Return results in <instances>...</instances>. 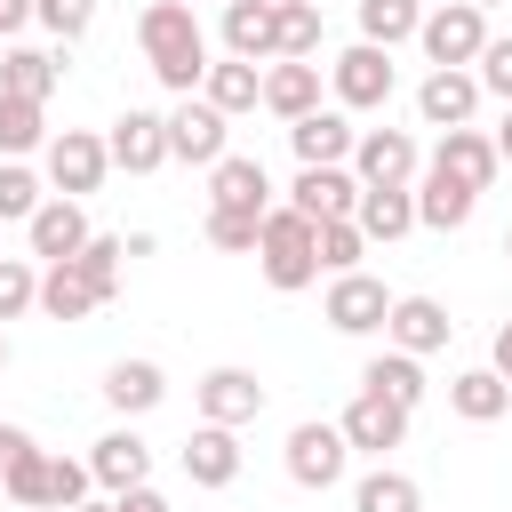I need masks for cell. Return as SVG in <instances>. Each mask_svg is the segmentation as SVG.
Here are the masks:
<instances>
[{
    "label": "cell",
    "mask_w": 512,
    "mask_h": 512,
    "mask_svg": "<svg viewBox=\"0 0 512 512\" xmlns=\"http://www.w3.org/2000/svg\"><path fill=\"white\" fill-rule=\"evenodd\" d=\"M136 48H144V64H152L160 88L200 96V80H208V32H200L192 0H152L136 16Z\"/></svg>",
    "instance_id": "1"
},
{
    "label": "cell",
    "mask_w": 512,
    "mask_h": 512,
    "mask_svg": "<svg viewBox=\"0 0 512 512\" xmlns=\"http://www.w3.org/2000/svg\"><path fill=\"white\" fill-rule=\"evenodd\" d=\"M256 264L280 296L312 288L320 280V248H312V216L304 208H264V240H256Z\"/></svg>",
    "instance_id": "2"
},
{
    "label": "cell",
    "mask_w": 512,
    "mask_h": 512,
    "mask_svg": "<svg viewBox=\"0 0 512 512\" xmlns=\"http://www.w3.org/2000/svg\"><path fill=\"white\" fill-rule=\"evenodd\" d=\"M328 88H336V104H344V112H376V104H392V88H400V64H392V48H376V40H352V48L328 64Z\"/></svg>",
    "instance_id": "3"
},
{
    "label": "cell",
    "mask_w": 512,
    "mask_h": 512,
    "mask_svg": "<svg viewBox=\"0 0 512 512\" xmlns=\"http://www.w3.org/2000/svg\"><path fill=\"white\" fill-rule=\"evenodd\" d=\"M104 168H112V144L88 136V128H64V136L40 144V176H48V192H64V200H88V192L104 184Z\"/></svg>",
    "instance_id": "4"
},
{
    "label": "cell",
    "mask_w": 512,
    "mask_h": 512,
    "mask_svg": "<svg viewBox=\"0 0 512 512\" xmlns=\"http://www.w3.org/2000/svg\"><path fill=\"white\" fill-rule=\"evenodd\" d=\"M488 40H496V32H488V8H472V0H448V8H432V16L416 24V48H424L432 64H480Z\"/></svg>",
    "instance_id": "5"
},
{
    "label": "cell",
    "mask_w": 512,
    "mask_h": 512,
    "mask_svg": "<svg viewBox=\"0 0 512 512\" xmlns=\"http://www.w3.org/2000/svg\"><path fill=\"white\" fill-rule=\"evenodd\" d=\"M320 320H328L336 336H376V328L392 320V288H384L376 272H336V280H328Z\"/></svg>",
    "instance_id": "6"
},
{
    "label": "cell",
    "mask_w": 512,
    "mask_h": 512,
    "mask_svg": "<svg viewBox=\"0 0 512 512\" xmlns=\"http://www.w3.org/2000/svg\"><path fill=\"white\" fill-rule=\"evenodd\" d=\"M344 464H352L344 424H296V432H288V480H296V488L328 496V488L344 480Z\"/></svg>",
    "instance_id": "7"
},
{
    "label": "cell",
    "mask_w": 512,
    "mask_h": 512,
    "mask_svg": "<svg viewBox=\"0 0 512 512\" xmlns=\"http://www.w3.org/2000/svg\"><path fill=\"white\" fill-rule=\"evenodd\" d=\"M480 96H488V88H480L472 64H432L424 88H416V120H424V128H472Z\"/></svg>",
    "instance_id": "8"
},
{
    "label": "cell",
    "mask_w": 512,
    "mask_h": 512,
    "mask_svg": "<svg viewBox=\"0 0 512 512\" xmlns=\"http://www.w3.org/2000/svg\"><path fill=\"white\" fill-rule=\"evenodd\" d=\"M192 400H200V424H256L264 416V376L256 368H208L200 384H192Z\"/></svg>",
    "instance_id": "9"
},
{
    "label": "cell",
    "mask_w": 512,
    "mask_h": 512,
    "mask_svg": "<svg viewBox=\"0 0 512 512\" xmlns=\"http://www.w3.org/2000/svg\"><path fill=\"white\" fill-rule=\"evenodd\" d=\"M224 112L208 104V96H184L176 112H168V160H192V168H216L224 160Z\"/></svg>",
    "instance_id": "10"
},
{
    "label": "cell",
    "mask_w": 512,
    "mask_h": 512,
    "mask_svg": "<svg viewBox=\"0 0 512 512\" xmlns=\"http://www.w3.org/2000/svg\"><path fill=\"white\" fill-rule=\"evenodd\" d=\"M288 144H296V168H344L352 160V144H360V128H352V112L336 104H320V112H304V120H288Z\"/></svg>",
    "instance_id": "11"
},
{
    "label": "cell",
    "mask_w": 512,
    "mask_h": 512,
    "mask_svg": "<svg viewBox=\"0 0 512 512\" xmlns=\"http://www.w3.org/2000/svg\"><path fill=\"white\" fill-rule=\"evenodd\" d=\"M416 168H424V152H416L408 128H360V144H352L360 184H416Z\"/></svg>",
    "instance_id": "12"
},
{
    "label": "cell",
    "mask_w": 512,
    "mask_h": 512,
    "mask_svg": "<svg viewBox=\"0 0 512 512\" xmlns=\"http://www.w3.org/2000/svg\"><path fill=\"white\" fill-rule=\"evenodd\" d=\"M112 168H128V176H152L160 160H168V112H144V104H128L120 120H112Z\"/></svg>",
    "instance_id": "13"
},
{
    "label": "cell",
    "mask_w": 512,
    "mask_h": 512,
    "mask_svg": "<svg viewBox=\"0 0 512 512\" xmlns=\"http://www.w3.org/2000/svg\"><path fill=\"white\" fill-rule=\"evenodd\" d=\"M456 336V320H448V304L440 296H392V320H384V344H400V352H416V360H432L440 344Z\"/></svg>",
    "instance_id": "14"
},
{
    "label": "cell",
    "mask_w": 512,
    "mask_h": 512,
    "mask_svg": "<svg viewBox=\"0 0 512 512\" xmlns=\"http://www.w3.org/2000/svg\"><path fill=\"white\" fill-rule=\"evenodd\" d=\"M24 240H32V256H40V264H64V256H80V248H88V208H80V200H64V192H48V200H40V216L24 224Z\"/></svg>",
    "instance_id": "15"
},
{
    "label": "cell",
    "mask_w": 512,
    "mask_h": 512,
    "mask_svg": "<svg viewBox=\"0 0 512 512\" xmlns=\"http://www.w3.org/2000/svg\"><path fill=\"white\" fill-rule=\"evenodd\" d=\"M360 176L352 168H296V184H288V208H304L312 224L320 216H360Z\"/></svg>",
    "instance_id": "16"
},
{
    "label": "cell",
    "mask_w": 512,
    "mask_h": 512,
    "mask_svg": "<svg viewBox=\"0 0 512 512\" xmlns=\"http://www.w3.org/2000/svg\"><path fill=\"white\" fill-rule=\"evenodd\" d=\"M336 424H344V440H352L360 456H384V448H400V440H408V408H400V400H384V392H360Z\"/></svg>",
    "instance_id": "17"
},
{
    "label": "cell",
    "mask_w": 512,
    "mask_h": 512,
    "mask_svg": "<svg viewBox=\"0 0 512 512\" xmlns=\"http://www.w3.org/2000/svg\"><path fill=\"white\" fill-rule=\"evenodd\" d=\"M224 56H240V64L280 56V8L272 0H224Z\"/></svg>",
    "instance_id": "18"
},
{
    "label": "cell",
    "mask_w": 512,
    "mask_h": 512,
    "mask_svg": "<svg viewBox=\"0 0 512 512\" xmlns=\"http://www.w3.org/2000/svg\"><path fill=\"white\" fill-rule=\"evenodd\" d=\"M264 112H272V120L320 112V64H312V56H272V72H264Z\"/></svg>",
    "instance_id": "19"
},
{
    "label": "cell",
    "mask_w": 512,
    "mask_h": 512,
    "mask_svg": "<svg viewBox=\"0 0 512 512\" xmlns=\"http://www.w3.org/2000/svg\"><path fill=\"white\" fill-rule=\"evenodd\" d=\"M432 168H440V176H456V184H472V192H488L504 160H496V136H480V128H440Z\"/></svg>",
    "instance_id": "20"
},
{
    "label": "cell",
    "mask_w": 512,
    "mask_h": 512,
    "mask_svg": "<svg viewBox=\"0 0 512 512\" xmlns=\"http://www.w3.org/2000/svg\"><path fill=\"white\" fill-rule=\"evenodd\" d=\"M208 208H272V176H264V160L256 152H224L216 168H208Z\"/></svg>",
    "instance_id": "21"
},
{
    "label": "cell",
    "mask_w": 512,
    "mask_h": 512,
    "mask_svg": "<svg viewBox=\"0 0 512 512\" xmlns=\"http://www.w3.org/2000/svg\"><path fill=\"white\" fill-rule=\"evenodd\" d=\"M88 472H96V488H104V496H128V488H144V480H152V448H144L136 432H104V440L88 448Z\"/></svg>",
    "instance_id": "22"
},
{
    "label": "cell",
    "mask_w": 512,
    "mask_h": 512,
    "mask_svg": "<svg viewBox=\"0 0 512 512\" xmlns=\"http://www.w3.org/2000/svg\"><path fill=\"white\" fill-rule=\"evenodd\" d=\"M184 480L192 488H232L240 480V432L232 424H200L184 440Z\"/></svg>",
    "instance_id": "23"
},
{
    "label": "cell",
    "mask_w": 512,
    "mask_h": 512,
    "mask_svg": "<svg viewBox=\"0 0 512 512\" xmlns=\"http://www.w3.org/2000/svg\"><path fill=\"white\" fill-rule=\"evenodd\" d=\"M472 208H480V192H472V184H456V176L424 168V184H416V224H432V232H464V224H472Z\"/></svg>",
    "instance_id": "24"
},
{
    "label": "cell",
    "mask_w": 512,
    "mask_h": 512,
    "mask_svg": "<svg viewBox=\"0 0 512 512\" xmlns=\"http://www.w3.org/2000/svg\"><path fill=\"white\" fill-rule=\"evenodd\" d=\"M96 304H104V288L80 272V256H64V264L40 272V312H48V320H88Z\"/></svg>",
    "instance_id": "25"
},
{
    "label": "cell",
    "mask_w": 512,
    "mask_h": 512,
    "mask_svg": "<svg viewBox=\"0 0 512 512\" xmlns=\"http://www.w3.org/2000/svg\"><path fill=\"white\" fill-rule=\"evenodd\" d=\"M360 392H384V400H400V408H408V416H416V400H424V392H432V384H424V360H416V352H400V344H392V352H376V360H368V368H360Z\"/></svg>",
    "instance_id": "26"
},
{
    "label": "cell",
    "mask_w": 512,
    "mask_h": 512,
    "mask_svg": "<svg viewBox=\"0 0 512 512\" xmlns=\"http://www.w3.org/2000/svg\"><path fill=\"white\" fill-rule=\"evenodd\" d=\"M104 400H112L120 416H152V408L168 400V376H160L152 360H112V368H104Z\"/></svg>",
    "instance_id": "27"
},
{
    "label": "cell",
    "mask_w": 512,
    "mask_h": 512,
    "mask_svg": "<svg viewBox=\"0 0 512 512\" xmlns=\"http://www.w3.org/2000/svg\"><path fill=\"white\" fill-rule=\"evenodd\" d=\"M0 488H8V504H16V512H56V456L32 440V448L0 472Z\"/></svg>",
    "instance_id": "28"
},
{
    "label": "cell",
    "mask_w": 512,
    "mask_h": 512,
    "mask_svg": "<svg viewBox=\"0 0 512 512\" xmlns=\"http://www.w3.org/2000/svg\"><path fill=\"white\" fill-rule=\"evenodd\" d=\"M200 96H208L224 120H232V112H256V104H264V64H240V56H224V64H208Z\"/></svg>",
    "instance_id": "29"
},
{
    "label": "cell",
    "mask_w": 512,
    "mask_h": 512,
    "mask_svg": "<svg viewBox=\"0 0 512 512\" xmlns=\"http://www.w3.org/2000/svg\"><path fill=\"white\" fill-rule=\"evenodd\" d=\"M360 232L368 240H408L416 232V192L408 184H368L360 192Z\"/></svg>",
    "instance_id": "30"
},
{
    "label": "cell",
    "mask_w": 512,
    "mask_h": 512,
    "mask_svg": "<svg viewBox=\"0 0 512 512\" xmlns=\"http://www.w3.org/2000/svg\"><path fill=\"white\" fill-rule=\"evenodd\" d=\"M448 408H456L464 424H496V416L512 408V384H504L496 368H464V376H448Z\"/></svg>",
    "instance_id": "31"
},
{
    "label": "cell",
    "mask_w": 512,
    "mask_h": 512,
    "mask_svg": "<svg viewBox=\"0 0 512 512\" xmlns=\"http://www.w3.org/2000/svg\"><path fill=\"white\" fill-rule=\"evenodd\" d=\"M312 248H320V272L336 280V272H360L368 232H360V216H320V224H312Z\"/></svg>",
    "instance_id": "32"
},
{
    "label": "cell",
    "mask_w": 512,
    "mask_h": 512,
    "mask_svg": "<svg viewBox=\"0 0 512 512\" xmlns=\"http://www.w3.org/2000/svg\"><path fill=\"white\" fill-rule=\"evenodd\" d=\"M48 144V112L32 104V96H8L0 88V160H24V152H40Z\"/></svg>",
    "instance_id": "33"
},
{
    "label": "cell",
    "mask_w": 512,
    "mask_h": 512,
    "mask_svg": "<svg viewBox=\"0 0 512 512\" xmlns=\"http://www.w3.org/2000/svg\"><path fill=\"white\" fill-rule=\"evenodd\" d=\"M64 80V64L56 56H40V48H8L0 56V88L8 96H32V104H48V88Z\"/></svg>",
    "instance_id": "34"
},
{
    "label": "cell",
    "mask_w": 512,
    "mask_h": 512,
    "mask_svg": "<svg viewBox=\"0 0 512 512\" xmlns=\"http://www.w3.org/2000/svg\"><path fill=\"white\" fill-rule=\"evenodd\" d=\"M352 512H424V488L408 480V472H392V464H376L360 488H352Z\"/></svg>",
    "instance_id": "35"
},
{
    "label": "cell",
    "mask_w": 512,
    "mask_h": 512,
    "mask_svg": "<svg viewBox=\"0 0 512 512\" xmlns=\"http://www.w3.org/2000/svg\"><path fill=\"white\" fill-rule=\"evenodd\" d=\"M416 24H424V8H416V0H360V40H376V48L416 40Z\"/></svg>",
    "instance_id": "36"
},
{
    "label": "cell",
    "mask_w": 512,
    "mask_h": 512,
    "mask_svg": "<svg viewBox=\"0 0 512 512\" xmlns=\"http://www.w3.org/2000/svg\"><path fill=\"white\" fill-rule=\"evenodd\" d=\"M48 200V184L24 168V160H0V224H32Z\"/></svg>",
    "instance_id": "37"
},
{
    "label": "cell",
    "mask_w": 512,
    "mask_h": 512,
    "mask_svg": "<svg viewBox=\"0 0 512 512\" xmlns=\"http://www.w3.org/2000/svg\"><path fill=\"white\" fill-rule=\"evenodd\" d=\"M256 240H264V216H256V208H208V248L256 256Z\"/></svg>",
    "instance_id": "38"
},
{
    "label": "cell",
    "mask_w": 512,
    "mask_h": 512,
    "mask_svg": "<svg viewBox=\"0 0 512 512\" xmlns=\"http://www.w3.org/2000/svg\"><path fill=\"white\" fill-rule=\"evenodd\" d=\"M120 256H128V240H120V232H88V248H80V272L104 288V304L120 296Z\"/></svg>",
    "instance_id": "39"
},
{
    "label": "cell",
    "mask_w": 512,
    "mask_h": 512,
    "mask_svg": "<svg viewBox=\"0 0 512 512\" xmlns=\"http://www.w3.org/2000/svg\"><path fill=\"white\" fill-rule=\"evenodd\" d=\"M280 8V56H320V8L312 0H272Z\"/></svg>",
    "instance_id": "40"
},
{
    "label": "cell",
    "mask_w": 512,
    "mask_h": 512,
    "mask_svg": "<svg viewBox=\"0 0 512 512\" xmlns=\"http://www.w3.org/2000/svg\"><path fill=\"white\" fill-rule=\"evenodd\" d=\"M40 304V272L24 256H0V320H24Z\"/></svg>",
    "instance_id": "41"
},
{
    "label": "cell",
    "mask_w": 512,
    "mask_h": 512,
    "mask_svg": "<svg viewBox=\"0 0 512 512\" xmlns=\"http://www.w3.org/2000/svg\"><path fill=\"white\" fill-rule=\"evenodd\" d=\"M40 24H48L56 40H80V32L96 24V0H40Z\"/></svg>",
    "instance_id": "42"
},
{
    "label": "cell",
    "mask_w": 512,
    "mask_h": 512,
    "mask_svg": "<svg viewBox=\"0 0 512 512\" xmlns=\"http://www.w3.org/2000/svg\"><path fill=\"white\" fill-rule=\"evenodd\" d=\"M472 72H480V88H488V96H504V104H512V40H488Z\"/></svg>",
    "instance_id": "43"
},
{
    "label": "cell",
    "mask_w": 512,
    "mask_h": 512,
    "mask_svg": "<svg viewBox=\"0 0 512 512\" xmlns=\"http://www.w3.org/2000/svg\"><path fill=\"white\" fill-rule=\"evenodd\" d=\"M24 448H32V432H24V424H0V472H8Z\"/></svg>",
    "instance_id": "44"
},
{
    "label": "cell",
    "mask_w": 512,
    "mask_h": 512,
    "mask_svg": "<svg viewBox=\"0 0 512 512\" xmlns=\"http://www.w3.org/2000/svg\"><path fill=\"white\" fill-rule=\"evenodd\" d=\"M120 512H168V496L144 480V488H128V496H120Z\"/></svg>",
    "instance_id": "45"
},
{
    "label": "cell",
    "mask_w": 512,
    "mask_h": 512,
    "mask_svg": "<svg viewBox=\"0 0 512 512\" xmlns=\"http://www.w3.org/2000/svg\"><path fill=\"white\" fill-rule=\"evenodd\" d=\"M40 16V0H0V32H16V24H32Z\"/></svg>",
    "instance_id": "46"
},
{
    "label": "cell",
    "mask_w": 512,
    "mask_h": 512,
    "mask_svg": "<svg viewBox=\"0 0 512 512\" xmlns=\"http://www.w3.org/2000/svg\"><path fill=\"white\" fill-rule=\"evenodd\" d=\"M488 368H496V376H504V384H512V320H504V328H496V360H488Z\"/></svg>",
    "instance_id": "47"
},
{
    "label": "cell",
    "mask_w": 512,
    "mask_h": 512,
    "mask_svg": "<svg viewBox=\"0 0 512 512\" xmlns=\"http://www.w3.org/2000/svg\"><path fill=\"white\" fill-rule=\"evenodd\" d=\"M496 160L512 168V104H504V128H496Z\"/></svg>",
    "instance_id": "48"
},
{
    "label": "cell",
    "mask_w": 512,
    "mask_h": 512,
    "mask_svg": "<svg viewBox=\"0 0 512 512\" xmlns=\"http://www.w3.org/2000/svg\"><path fill=\"white\" fill-rule=\"evenodd\" d=\"M72 512H120V496H96V504H88V496H80V504H72Z\"/></svg>",
    "instance_id": "49"
},
{
    "label": "cell",
    "mask_w": 512,
    "mask_h": 512,
    "mask_svg": "<svg viewBox=\"0 0 512 512\" xmlns=\"http://www.w3.org/2000/svg\"><path fill=\"white\" fill-rule=\"evenodd\" d=\"M0 368H8V328H0Z\"/></svg>",
    "instance_id": "50"
},
{
    "label": "cell",
    "mask_w": 512,
    "mask_h": 512,
    "mask_svg": "<svg viewBox=\"0 0 512 512\" xmlns=\"http://www.w3.org/2000/svg\"><path fill=\"white\" fill-rule=\"evenodd\" d=\"M472 8H504V0H472Z\"/></svg>",
    "instance_id": "51"
},
{
    "label": "cell",
    "mask_w": 512,
    "mask_h": 512,
    "mask_svg": "<svg viewBox=\"0 0 512 512\" xmlns=\"http://www.w3.org/2000/svg\"><path fill=\"white\" fill-rule=\"evenodd\" d=\"M504 256H512V232H504Z\"/></svg>",
    "instance_id": "52"
},
{
    "label": "cell",
    "mask_w": 512,
    "mask_h": 512,
    "mask_svg": "<svg viewBox=\"0 0 512 512\" xmlns=\"http://www.w3.org/2000/svg\"><path fill=\"white\" fill-rule=\"evenodd\" d=\"M0 40H8V32H0Z\"/></svg>",
    "instance_id": "53"
},
{
    "label": "cell",
    "mask_w": 512,
    "mask_h": 512,
    "mask_svg": "<svg viewBox=\"0 0 512 512\" xmlns=\"http://www.w3.org/2000/svg\"><path fill=\"white\" fill-rule=\"evenodd\" d=\"M8 512H16V504H8Z\"/></svg>",
    "instance_id": "54"
},
{
    "label": "cell",
    "mask_w": 512,
    "mask_h": 512,
    "mask_svg": "<svg viewBox=\"0 0 512 512\" xmlns=\"http://www.w3.org/2000/svg\"><path fill=\"white\" fill-rule=\"evenodd\" d=\"M216 8H224V0H216Z\"/></svg>",
    "instance_id": "55"
}]
</instances>
